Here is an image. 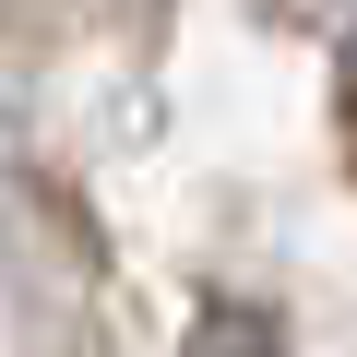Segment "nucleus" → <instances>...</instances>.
<instances>
[{
    "label": "nucleus",
    "mask_w": 357,
    "mask_h": 357,
    "mask_svg": "<svg viewBox=\"0 0 357 357\" xmlns=\"http://www.w3.org/2000/svg\"><path fill=\"white\" fill-rule=\"evenodd\" d=\"M178 357H286V345H274V321H262V310H203Z\"/></svg>",
    "instance_id": "nucleus-1"
},
{
    "label": "nucleus",
    "mask_w": 357,
    "mask_h": 357,
    "mask_svg": "<svg viewBox=\"0 0 357 357\" xmlns=\"http://www.w3.org/2000/svg\"><path fill=\"white\" fill-rule=\"evenodd\" d=\"M345 143H357V36H345Z\"/></svg>",
    "instance_id": "nucleus-2"
}]
</instances>
